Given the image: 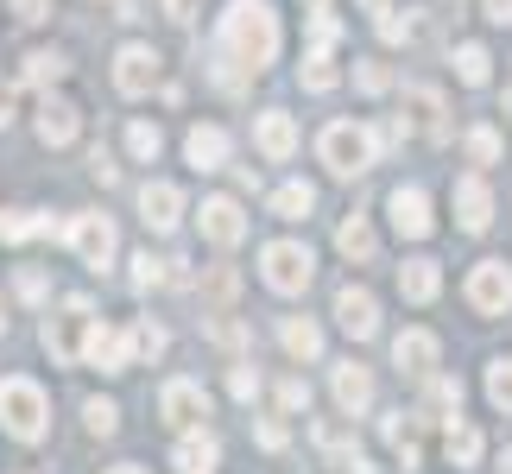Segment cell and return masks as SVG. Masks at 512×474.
I'll use <instances>...</instances> for the list:
<instances>
[{
	"label": "cell",
	"instance_id": "1",
	"mask_svg": "<svg viewBox=\"0 0 512 474\" xmlns=\"http://www.w3.org/2000/svg\"><path fill=\"white\" fill-rule=\"evenodd\" d=\"M215 57L234 64L222 83H247V76H260L272 57H279V13L266 7V0H228L222 13V32H215Z\"/></svg>",
	"mask_w": 512,
	"mask_h": 474
},
{
	"label": "cell",
	"instance_id": "2",
	"mask_svg": "<svg viewBox=\"0 0 512 474\" xmlns=\"http://www.w3.org/2000/svg\"><path fill=\"white\" fill-rule=\"evenodd\" d=\"M0 430L19 443H38L51 430V399H45V386L26 380V373H7L0 380Z\"/></svg>",
	"mask_w": 512,
	"mask_h": 474
},
{
	"label": "cell",
	"instance_id": "3",
	"mask_svg": "<svg viewBox=\"0 0 512 474\" xmlns=\"http://www.w3.org/2000/svg\"><path fill=\"white\" fill-rule=\"evenodd\" d=\"M317 152H323V165L336 171V177H361L373 165V152H380V140H373L361 121H336V127H323Z\"/></svg>",
	"mask_w": 512,
	"mask_h": 474
},
{
	"label": "cell",
	"instance_id": "4",
	"mask_svg": "<svg viewBox=\"0 0 512 474\" xmlns=\"http://www.w3.org/2000/svg\"><path fill=\"white\" fill-rule=\"evenodd\" d=\"M260 279L279 291V298H298V291H310V279H317V260H310V247H298V241H272L260 253Z\"/></svg>",
	"mask_w": 512,
	"mask_h": 474
},
{
	"label": "cell",
	"instance_id": "5",
	"mask_svg": "<svg viewBox=\"0 0 512 474\" xmlns=\"http://www.w3.org/2000/svg\"><path fill=\"white\" fill-rule=\"evenodd\" d=\"M468 304H475L481 316H506L512 310V266L506 260H481L475 272H468Z\"/></svg>",
	"mask_w": 512,
	"mask_h": 474
},
{
	"label": "cell",
	"instance_id": "6",
	"mask_svg": "<svg viewBox=\"0 0 512 474\" xmlns=\"http://www.w3.org/2000/svg\"><path fill=\"white\" fill-rule=\"evenodd\" d=\"M64 241L76 247L83 266H95V272L114 266V222H108V215H76V222L64 228Z\"/></svg>",
	"mask_w": 512,
	"mask_h": 474
},
{
	"label": "cell",
	"instance_id": "7",
	"mask_svg": "<svg viewBox=\"0 0 512 474\" xmlns=\"http://www.w3.org/2000/svg\"><path fill=\"white\" fill-rule=\"evenodd\" d=\"M89 323H95V316H89V304L83 298H70V310L64 316H51V323H45V348H51V361H83V335H89Z\"/></svg>",
	"mask_w": 512,
	"mask_h": 474
},
{
	"label": "cell",
	"instance_id": "8",
	"mask_svg": "<svg viewBox=\"0 0 512 474\" xmlns=\"http://www.w3.org/2000/svg\"><path fill=\"white\" fill-rule=\"evenodd\" d=\"M196 228H203V241H215V247H241L247 241V215H241L234 196H209L203 215H196Z\"/></svg>",
	"mask_w": 512,
	"mask_h": 474
},
{
	"label": "cell",
	"instance_id": "9",
	"mask_svg": "<svg viewBox=\"0 0 512 474\" xmlns=\"http://www.w3.org/2000/svg\"><path fill=\"white\" fill-rule=\"evenodd\" d=\"M159 411H165L171 430H196V424L209 418V392L196 386V380H171V386L159 392Z\"/></svg>",
	"mask_w": 512,
	"mask_h": 474
},
{
	"label": "cell",
	"instance_id": "10",
	"mask_svg": "<svg viewBox=\"0 0 512 474\" xmlns=\"http://www.w3.org/2000/svg\"><path fill=\"white\" fill-rule=\"evenodd\" d=\"M159 64H165V57L152 45H121V57H114V89H121V95H146L152 83H159Z\"/></svg>",
	"mask_w": 512,
	"mask_h": 474
},
{
	"label": "cell",
	"instance_id": "11",
	"mask_svg": "<svg viewBox=\"0 0 512 474\" xmlns=\"http://www.w3.org/2000/svg\"><path fill=\"white\" fill-rule=\"evenodd\" d=\"M386 209H392V228H399L405 241H430V228H437V222H430V196L418 184H399L386 196Z\"/></svg>",
	"mask_w": 512,
	"mask_h": 474
},
{
	"label": "cell",
	"instance_id": "12",
	"mask_svg": "<svg viewBox=\"0 0 512 474\" xmlns=\"http://www.w3.org/2000/svg\"><path fill=\"white\" fill-rule=\"evenodd\" d=\"M336 323L354 335V342L380 335V304H373V291H367V285H342V291H336Z\"/></svg>",
	"mask_w": 512,
	"mask_h": 474
},
{
	"label": "cell",
	"instance_id": "13",
	"mask_svg": "<svg viewBox=\"0 0 512 474\" xmlns=\"http://www.w3.org/2000/svg\"><path fill=\"white\" fill-rule=\"evenodd\" d=\"M83 361L102 367V373H127V367H133V342H127L121 329H108V323H89V335H83Z\"/></svg>",
	"mask_w": 512,
	"mask_h": 474
},
{
	"label": "cell",
	"instance_id": "14",
	"mask_svg": "<svg viewBox=\"0 0 512 474\" xmlns=\"http://www.w3.org/2000/svg\"><path fill=\"white\" fill-rule=\"evenodd\" d=\"M449 203H456V222L468 234H481L487 222H494V190L481 184V177H456V190H449Z\"/></svg>",
	"mask_w": 512,
	"mask_h": 474
},
{
	"label": "cell",
	"instance_id": "15",
	"mask_svg": "<svg viewBox=\"0 0 512 474\" xmlns=\"http://www.w3.org/2000/svg\"><path fill=\"white\" fill-rule=\"evenodd\" d=\"M177 215H184V196H177V184H165V177H152V184L140 190V222L152 234H171Z\"/></svg>",
	"mask_w": 512,
	"mask_h": 474
},
{
	"label": "cell",
	"instance_id": "16",
	"mask_svg": "<svg viewBox=\"0 0 512 474\" xmlns=\"http://www.w3.org/2000/svg\"><path fill=\"white\" fill-rule=\"evenodd\" d=\"M392 361H399V373H437V335L430 329H399L392 335Z\"/></svg>",
	"mask_w": 512,
	"mask_h": 474
},
{
	"label": "cell",
	"instance_id": "17",
	"mask_svg": "<svg viewBox=\"0 0 512 474\" xmlns=\"http://www.w3.org/2000/svg\"><path fill=\"white\" fill-rule=\"evenodd\" d=\"M405 108H411V127L424 133V140H449V121H443V95L437 89H405Z\"/></svg>",
	"mask_w": 512,
	"mask_h": 474
},
{
	"label": "cell",
	"instance_id": "18",
	"mask_svg": "<svg viewBox=\"0 0 512 474\" xmlns=\"http://www.w3.org/2000/svg\"><path fill=\"white\" fill-rule=\"evenodd\" d=\"M76 133H83V108L76 102H45L38 108V140L45 146H70Z\"/></svg>",
	"mask_w": 512,
	"mask_h": 474
},
{
	"label": "cell",
	"instance_id": "19",
	"mask_svg": "<svg viewBox=\"0 0 512 474\" xmlns=\"http://www.w3.org/2000/svg\"><path fill=\"white\" fill-rule=\"evenodd\" d=\"M336 405L348 411V418H361V411L373 405V373L361 361H342L336 367Z\"/></svg>",
	"mask_w": 512,
	"mask_h": 474
},
{
	"label": "cell",
	"instance_id": "20",
	"mask_svg": "<svg viewBox=\"0 0 512 474\" xmlns=\"http://www.w3.org/2000/svg\"><path fill=\"white\" fill-rule=\"evenodd\" d=\"M253 140H260L266 158H291V152H298V121L272 108V114H260V121H253Z\"/></svg>",
	"mask_w": 512,
	"mask_h": 474
},
{
	"label": "cell",
	"instance_id": "21",
	"mask_svg": "<svg viewBox=\"0 0 512 474\" xmlns=\"http://www.w3.org/2000/svg\"><path fill=\"white\" fill-rule=\"evenodd\" d=\"M215 462H222V443H215L203 424L184 430V443H177V474H215Z\"/></svg>",
	"mask_w": 512,
	"mask_h": 474
},
{
	"label": "cell",
	"instance_id": "22",
	"mask_svg": "<svg viewBox=\"0 0 512 474\" xmlns=\"http://www.w3.org/2000/svg\"><path fill=\"white\" fill-rule=\"evenodd\" d=\"M184 158H190L196 171H222V165H228V133H222V127H190Z\"/></svg>",
	"mask_w": 512,
	"mask_h": 474
},
{
	"label": "cell",
	"instance_id": "23",
	"mask_svg": "<svg viewBox=\"0 0 512 474\" xmlns=\"http://www.w3.org/2000/svg\"><path fill=\"white\" fill-rule=\"evenodd\" d=\"M336 247H342V260H354V266H373V253H380V241H373L367 215H348V222L336 228Z\"/></svg>",
	"mask_w": 512,
	"mask_h": 474
},
{
	"label": "cell",
	"instance_id": "24",
	"mask_svg": "<svg viewBox=\"0 0 512 474\" xmlns=\"http://www.w3.org/2000/svg\"><path fill=\"white\" fill-rule=\"evenodd\" d=\"M279 342H285V354H291V361H317V354H323V329L310 323V316H285Z\"/></svg>",
	"mask_w": 512,
	"mask_h": 474
},
{
	"label": "cell",
	"instance_id": "25",
	"mask_svg": "<svg viewBox=\"0 0 512 474\" xmlns=\"http://www.w3.org/2000/svg\"><path fill=\"white\" fill-rule=\"evenodd\" d=\"M437 285H443L437 260H405V266H399V291H405L411 304H430V298H437Z\"/></svg>",
	"mask_w": 512,
	"mask_h": 474
},
{
	"label": "cell",
	"instance_id": "26",
	"mask_svg": "<svg viewBox=\"0 0 512 474\" xmlns=\"http://www.w3.org/2000/svg\"><path fill=\"white\" fill-rule=\"evenodd\" d=\"M310 209H317V190L310 184H279L272 190V215H279V222H310Z\"/></svg>",
	"mask_w": 512,
	"mask_h": 474
},
{
	"label": "cell",
	"instance_id": "27",
	"mask_svg": "<svg viewBox=\"0 0 512 474\" xmlns=\"http://www.w3.org/2000/svg\"><path fill=\"white\" fill-rule=\"evenodd\" d=\"M443 456L456 462V468H475L481 462V430H468V424H456L449 418V437H443Z\"/></svg>",
	"mask_w": 512,
	"mask_h": 474
},
{
	"label": "cell",
	"instance_id": "28",
	"mask_svg": "<svg viewBox=\"0 0 512 474\" xmlns=\"http://www.w3.org/2000/svg\"><path fill=\"white\" fill-rule=\"evenodd\" d=\"M456 76H462L468 89H481L487 76H494V57H487L481 45H456Z\"/></svg>",
	"mask_w": 512,
	"mask_h": 474
},
{
	"label": "cell",
	"instance_id": "29",
	"mask_svg": "<svg viewBox=\"0 0 512 474\" xmlns=\"http://www.w3.org/2000/svg\"><path fill=\"white\" fill-rule=\"evenodd\" d=\"M64 51H32L26 57V83H38V89H51V83H64Z\"/></svg>",
	"mask_w": 512,
	"mask_h": 474
},
{
	"label": "cell",
	"instance_id": "30",
	"mask_svg": "<svg viewBox=\"0 0 512 474\" xmlns=\"http://www.w3.org/2000/svg\"><path fill=\"white\" fill-rule=\"evenodd\" d=\"M127 152L140 158V165H152V158L165 152V133L152 127V121H133V127H127Z\"/></svg>",
	"mask_w": 512,
	"mask_h": 474
},
{
	"label": "cell",
	"instance_id": "31",
	"mask_svg": "<svg viewBox=\"0 0 512 474\" xmlns=\"http://www.w3.org/2000/svg\"><path fill=\"white\" fill-rule=\"evenodd\" d=\"M304 89L310 95H329V89H336V57H329V51H310L304 57Z\"/></svg>",
	"mask_w": 512,
	"mask_h": 474
},
{
	"label": "cell",
	"instance_id": "32",
	"mask_svg": "<svg viewBox=\"0 0 512 474\" xmlns=\"http://www.w3.org/2000/svg\"><path fill=\"white\" fill-rule=\"evenodd\" d=\"M468 158H475V165H494V158H500V133L494 127H468Z\"/></svg>",
	"mask_w": 512,
	"mask_h": 474
},
{
	"label": "cell",
	"instance_id": "33",
	"mask_svg": "<svg viewBox=\"0 0 512 474\" xmlns=\"http://www.w3.org/2000/svg\"><path fill=\"white\" fill-rule=\"evenodd\" d=\"M127 342H133V354L159 361V354H165V329H159V323H133V335H127Z\"/></svg>",
	"mask_w": 512,
	"mask_h": 474
},
{
	"label": "cell",
	"instance_id": "34",
	"mask_svg": "<svg viewBox=\"0 0 512 474\" xmlns=\"http://www.w3.org/2000/svg\"><path fill=\"white\" fill-rule=\"evenodd\" d=\"M487 399H494L500 411H512V361H494V367H487Z\"/></svg>",
	"mask_w": 512,
	"mask_h": 474
},
{
	"label": "cell",
	"instance_id": "35",
	"mask_svg": "<svg viewBox=\"0 0 512 474\" xmlns=\"http://www.w3.org/2000/svg\"><path fill=\"white\" fill-rule=\"evenodd\" d=\"M380 38H386V45H411V38H418V19H411V13L399 19V13L386 7V13H380Z\"/></svg>",
	"mask_w": 512,
	"mask_h": 474
},
{
	"label": "cell",
	"instance_id": "36",
	"mask_svg": "<svg viewBox=\"0 0 512 474\" xmlns=\"http://www.w3.org/2000/svg\"><path fill=\"white\" fill-rule=\"evenodd\" d=\"M83 418H89V430H95V437H114V430H121V411H114L108 399H89V411H83Z\"/></svg>",
	"mask_w": 512,
	"mask_h": 474
},
{
	"label": "cell",
	"instance_id": "37",
	"mask_svg": "<svg viewBox=\"0 0 512 474\" xmlns=\"http://www.w3.org/2000/svg\"><path fill=\"white\" fill-rule=\"evenodd\" d=\"M354 89H361V95H386L392 89V70L386 64H361V70H354Z\"/></svg>",
	"mask_w": 512,
	"mask_h": 474
},
{
	"label": "cell",
	"instance_id": "38",
	"mask_svg": "<svg viewBox=\"0 0 512 474\" xmlns=\"http://www.w3.org/2000/svg\"><path fill=\"white\" fill-rule=\"evenodd\" d=\"M152 285H165V260L140 253V260H133V291H152Z\"/></svg>",
	"mask_w": 512,
	"mask_h": 474
},
{
	"label": "cell",
	"instance_id": "39",
	"mask_svg": "<svg viewBox=\"0 0 512 474\" xmlns=\"http://www.w3.org/2000/svg\"><path fill=\"white\" fill-rule=\"evenodd\" d=\"M26 234H38V222H32L26 209H7V215H0V241H26Z\"/></svg>",
	"mask_w": 512,
	"mask_h": 474
},
{
	"label": "cell",
	"instance_id": "40",
	"mask_svg": "<svg viewBox=\"0 0 512 474\" xmlns=\"http://www.w3.org/2000/svg\"><path fill=\"white\" fill-rule=\"evenodd\" d=\"M228 392H234L241 405H247V399H260V373H253V367H234V373H228Z\"/></svg>",
	"mask_w": 512,
	"mask_h": 474
},
{
	"label": "cell",
	"instance_id": "41",
	"mask_svg": "<svg viewBox=\"0 0 512 474\" xmlns=\"http://www.w3.org/2000/svg\"><path fill=\"white\" fill-rule=\"evenodd\" d=\"M209 335H215L222 348H241V342H247V323H234V316H215V323H209Z\"/></svg>",
	"mask_w": 512,
	"mask_h": 474
},
{
	"label": "cell",
	"instance_id": "42",
	"mask_svg": "<svg viewBox=\"0 0 512 474\" xmlns=\"http://www.w3.org/2000/svg\"><path fill=\"white\" fill-rule=\"evenodd\" d=\"M203 291H209V298H215V304H228V298H234V291H241V279H234V272H228V266H215Z\"/></svg>",
	"mask_w": 512,
	"mask_h": 474
},
{
	"label": "cell",
	"instance_id": "43",
	"mask_svg": "<svg viewBox=\"0 0 512 474\" xmlns=\"http://www.w3.org/2000/svg\"><path fill=\"white\" fill-rule=\"evenodd\" d=\"M430 405H437V411H462V380H437V386H430Z\"/></svg>",
	"mask_w": 512,
	"mask_h": 474
},
{
	"label": "cell",
	"instance_id": "44",
	"mask_svg": "<svg viewBox=\"0 0 512 474\" xmlns=\"http://www.w3.org/2000/svg\"><path fill=\"white\" fill-rule=\"evenodd\" d=\"M13 19H19V26H45V19H51V0H13Z\"/></svg>",
	"mask_w": 512,
	"mask_h": 474
},
{
	"label": "cell",
	"instance_id": "45",
	"mask_svg": "<svg viewBox=\"0 0 512 474\" xmlns=\"http://www.w3.org/2000/svg\"><path fill=\"white\" fill-rule=\"evenodd\" d=\"M279 405H285V411H310V386H304V380H285V386H279Z\"/></svg>",
	"mask_w": 512,
	"mask_h": 474
},
{
	"label": "cell",
	"instance_id": "46",
	"mask_svg": "<svg viewBox=\"0 0 512 474\" xmlns=\"http://www.w3.org/2000/svg\"><path fill=\"white\" fill-rule=\"evenodd\" d=\"M19 298H26V304H45V272H19Z\"/></svg>",
	"mask_w": 512,
	"mask_h": 474
},
{
	"label": "cell",
	"instance_id": "47",
	"mask_svg": "<svg viewBox=\"0 0 512 474\" xmlns=\"http://www.w3.org/2000/svg\"><path fill=\"white\" fill-rule=\"evenodd\" d=\"M89 177H95V184H114V177H121V171H114V158H108L102 146L89 152Z\"/></svg>",
	"mask_w": 512,
	"mask_h": 474
},
{
	"label": "cell",
	"instance_id": "48",
	"mask_svg": "<svg viewBox=\"0 0 512 474\" xmlns=\"http://www.w3.org/2000/svg\"><path fill=\"white\" fill-rule=\"evenodd\" d=\"M481 13L494 19V26H512V0H481Z\"/></svg>",
	"mask_w": 512,
	"mask_h": 474
},
{
	"label": "cell",
	"instance_id": "49",
	"mask_svg": "<svg viewBox=\"0 0 512 474\" xmlns=\"http://www.w3.org/2000/svg\"><path fill=\"white\" fill-rule=\"evenodd\" d=\"M165 13L177 19V26H190V19H196V0H165Z\"/></svg>",
	"mask_w": 512,
	"mask_h": 474
},
{
	"label": "cell",
	"instance_id": "50",
	"mask_svg": "<svg viewBox=\"0 0 512 474\" xmlns=\"http://www.w3.org/2000/svg\"><path fill=\"white\" fill-rule=\"evenodd\" d=\"M260 443H266V449H285V424L266 418V424H260Z\"/></svg>",
	"mask_w": 512,
	"mask_h": 474
},
{
	"label": "cell",
	"instance_id": "51",
	"mask_svg": "<svg viewBox=\"0 0 512 474\" xmlns=\"http://www.w3.org/2000/svg\"><path fill=\"white\" fill-rule=\"evenodd\" d=\"M13 121V83H0V127Z\"/></svg>",
	"mask_w": 512,
	"mask_h": 474
},
{
	"label": "cell",
	"instance_id": "52",
	"mask_svg": "<svg viewBox=\"0 0 512 474\" xmlns=\"http://www.w3.org/2000/svg\"><path fill=\"white\" fill-rule=\"evenodd\" d=\"M108 474H146V468H133V462H127V468H108Z\"/></svg>",
	"mask_w": 512,
	"mask_h": 474
},
{
	"label": "cell",
	"instance_id": "53",
	"mask_svg": "<svg viewBox=\"0 0 512 474\" xmlns=\"http://www.w3.org/2000/svg\"><path fill=\"white\" fill-rule=\"evenodd\" d=\"M0 335H7V298H0Z\"/></svg>",
	"mask_w": 512,
	"mask_h": 474
},
{
	"label": "cell",
	"instance_id": "54",
	"mask_svg": "<svg viewBox=\"0 0 512 474\" xmlns=\"http://www.w3.org/2000/svg\"><path fill=\"white\" fill-rule=\"evenodd\" d=\"M500 474H512V449H506V456H500Z\"/></svg>",
	"mask_w": 512,
	"mask_h": 474
},
{
	"label": "cell",
	"instance_id": "55",
	"mask_svg": "<svg viewBox=\"0 0 512 474\" xmlns=\"http://www.w3.org/2000/svg\"><path fill=\"white\" fill-rule=\"evenodd\" d=\"M304 7H310V13H317V7H329V0H304Z\"/></svg>",
	"mask_w": 512,
	"mask_h": 474
},
{
	"label": "cell",
	"instance_id": "56",
	"mask_svg": "<svg viewBox=\"0 0 512 474\" xmlns=\"http://www.w3.org/2000/svg\"><path fill=\"white\" fill-rule=\"evenodd\" d=\"M367 7H373V13H386V0H367Z\"/></svg>",
	"mask_w": 512,
	"mask_h": 474
},
{
	"label": "cell",
	"instance_id": "57",
	"mask_svg": "<svg viewBox=\"0 0 512 474\" xmlns=\"http://www.w3.org/2000/svg\"><path fill=\"white\" fill-rule=\"evenodd\" d=\"M506 121H512V95H506Z\"/></svg>",
	"mask_w": 512,
	"mask_h": 474
}]
</instances>
